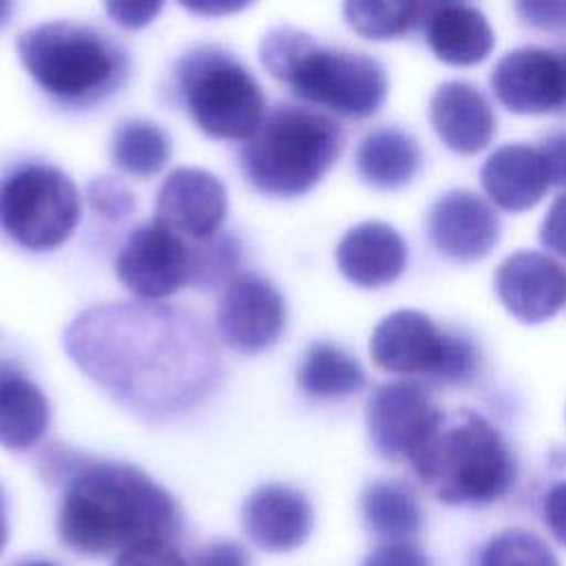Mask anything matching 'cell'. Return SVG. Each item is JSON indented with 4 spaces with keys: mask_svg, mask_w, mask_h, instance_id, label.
Here are the masks:
<instances>
[{
    "mask_svg": "<svg viewBox=\"0 0 566 566\" xmlns=\"http://www.w3.org/2000/svg\"><path fill=\"white\" fill-rule=\"evenodd\" d=\"M480 566H559L544 539L528 531L497 533L482 551Z\"/></svg>",
    "mask_w": 566,
    "mask_h": 566,
    "instance_id": "obj_29",
    "label": "cell"
},
{
    "mask_svg": "<svg viewBox=\"0 0 566 566\" xmlns=\"http://www.w3.org/2000/svg\"><path fill=\"white\" fill-rule=\"evenodd\" d=\"M360 566H431V559L411 542H385Z\"/></svg>",
    "mask_w": 566,
    "mask_h": 566,
    "instance_id": "obj_32",
    "label": "cell"
},
{
    "mask_svg": "<svg viewBox=\"0 0 566 566\" xmlns=\"http://www.w3.org/2000/svg\"><path fill=\"white\" fill-rule=\"evenodd\" d=\"M188 283L197 290H212L228 285L237 276V265L241 261L239 243L230 234H214L201 241L188 243Z\"/></svg>",
    "mask_w": 566,
    "mask_h": 566,
    "instance_id": "obj_28",
    "label": "cell"
},
{
    "mask_svg": "<svg viewBox=\"0 0 566 566\" xmlns=\"http://www.w3.org/2000/svg\"><path fill=\"white\" fill-rule=\"evenodd\" d=\"M420 159V146L409 133L396 126H380L358 142L354 166L365 184L396 190L416 177Z\"/></svg>",
    "mask_w": 566,
    "mask_h": 566,
    "instance_id": "obj_23",
    "label": "cell"
},
{
    "mask_svg": "<svg viewBox=\"0 0 566 566\" xmlns=\"http://www.w3.org/2000/svg\"><path fill=\"white\" fill-rule=\"evenodd\" d=\"M427 2H394V0H352L343 4L347 24L369 40L400 38L418 22H424Z\"/></svg>",
    "mask_w": 566,
    "mask_h": 566,
    "instance_id": "obj_27",
    "label": "cell"
},
{
    "mask_svg": "<svg viewBox=\"0 0 566 566\" xmlns=\"http://www.w3.org/2000/svg\"><path fill=\"white\" fill-rule=\"evenodd\" d=\"M407 263L402 237L382 221H363L349 228L336 245L340 274L358 287H382L396 281Z\"/></svg>",
    "mask_w": 566,
    "mask_h": 566,
    "instance_id": "obj_18",
    "label": "cell"
},
{
    "mask_svg": "<svg viewBox=\"0 0 566 566\" xmlns=\"http://www.w3.org/2000/svg\"><path fill=\"white\" fill-rule=\"evenodd\" d=\"M15 53L44 93L75 106L104 99L128 71V57L113 38L75 20H49L20 31Z\"/></svg>",
    "mask_w": 566,
    "mask_h": 566,
    "instance_id": "obj_5",
    "label": "cell"
},
{
    "mask_svg": "<svg viewBox=\"0 0 566 566\" xmlns=\"http://www.w3.org/2000/svg\"><path fill=\"white\" fill-rule=\"evenodd\" d=\"M491 88L513 113L566 111V51L539 46L509 51L491 73Z\"/></svg>",
    "mask_w": 566,
    "mask_h": 566,
    "instance_id": "obj_13",
    "label": "cell"
},
{
    "mask_svg": "<svg viewBox=\"0 0 566 566\" xmlns=\"http://www.w3.org/2000/svg\"><path fill=\"white\" fill-rule=\"evenodd\" d=\"M409 464L447 504H489L515 482V460L504 438L471 409L442 411Z\"/></svg>",
    "mask_w": 566,
    "mask_h": 566,
    "instance_id": "obj_4",
    "label": "cell"
},
{
    "mask_svg": "<svg viewBox=\"0 0 566 566\" xmlns=\"http://www.w3.org/2000/svg\"><path fill=\"white\" fill-rule=\"evenodd\" d=\"M424 35L433 55L453 66L478 64L493 49V31L484 13L464 2L429 4Z\"/></svg>",
    "mask_w": 566,
    "mask_h": 566,
    "instance_id": "obj_21",
    "label": "cell"
},
{
    "mask_svg": "<svg viewBox=\"0 0 566 566\" xmlns=\"http://www.w3.org/2000/svg\"><path fill=\"white\" fill-rule=\"evenodd\" d=\"M544 520L553 537L566 546V480L548 489L544 497Z\"/></svg>",
    "mask_w": 566,
    "mask_h": 566,
    "instance_id": "obj_37",
    "label": "cell"
},
{
    "mask_svg": "<svg viewBox=\"0 0 566 566\" xmlns=\"http://www.w3.org/2000/svg\"><path fill=\"white\" fill-rule=\"evenodd\" d=\"M427 389L416 380H391L367 400L365 422L376 451L389 460H411L440 418Z\"/></svg>",
    "mask_w": 566,
    "mask_h": 566,
    "instance_id": "obj_11",
    "label": "cell"
},
{
    "mask_svg": "<svg viewBox=\"0 0 566 566\" xmlns=\"http://www.w3.org/2000/svg\"><path fill=\"white\" fill-rule=\"evenodd\" d=\"M369 531L387 542H407L420 531L422 513L416 495L398 480H376L360 497Z\"/></svg>",
    "mask_w": 566,
    "mask_h": 566,
    "instance_id": "obj_25",
    "label": "cell"
},
{
    "mask_svg": "<svg viewBox=\"0 0 566 566\" xmlns=\"http://www.w3.org/2000/svg\"><path fill=\"white\" fill-rule=\"evenodd\" d=\"M7 535H9V531H7V515H4V493L0 489V553L7 544Z\"/></svg>",
    "mask_w": 566,
    "mask_h": 566,
    "instance_id": "obj_40",
    "label": "cell"
},
{
    "mask_svg": "<svg viewBox=\"0 0 566 566\" xmlns=\"http://www.w3.org/2000/svg\"><path fill=\"white\" fill-rule=\"evenodd\" d=\"M13 9H15V4H13V2H4V0H0V29L11 20Z\"/></svg>",
    "mask_w": 566,
    "mask_h": 566,
    "instance_id": "obj_41",
    "label": "cell"
},
{
    "mask_svg": "<svg viewBox=\"0 0 566 566\" xmlns=\"http://www.w3.org/2000/svg\"><path fill=\"white\" fill-rule=\"evenodd\" d=\"M188 241L159 219L137 226L124 241L115 272L139 301H159L188 283Z\"/></svg>",
    "mask_w": 566,
    "mask_h": 566,
    "instance_id": "obj_10",
    "label": "cell"
},
{
    "mask_svg": "<svg viewBox=\"0 0 566 566\" xmlns=\"http://www.w3.org/2000/svg\"><path fill=\"white\" fill-rule=\"evenodd\" d=\"M161 7V2H108L106 13L124 29H142L159 15Z\"/></svg>",
    "mask_w": 566,
    "mask_h": 566,
    "instance_id": "obj_36",
    "label": "cell"
},
{
    "mask_svg": "<svg viewBox=\"0 0 566 566\" xmlns=\"http://www.w3.org/2000/svg\"><path fill=\"white\" fill-rule=\"evenodd\" d=\"M495 290L502 305L517 321L542 323L566 303V272L551 256L522 250L500 263Z\"/></svg>",
    "mask_w": 566,
    "mask_h": 566,
    "instance_id": "obj_15",
    "label": "cell"
},
{
    "mask_svg": "<svg viewBox=\"0 0 566 566\" xmlns=\"http://www.w3.org/2000/svg\"><path fill=\"white\" fill-rule=\"evenodd\" d=\"M188 566H250V557L241 544L221 539L199 548Z\"/></svg>",
    "mask_w": 566,
    "mask_h": 566,
    "instance_id": "obj_34",
    "label": "cell"
},
{
    "mask_svg": "<svg viewBox=\"0 0 566 566\" xmlns=\"http://www.w3.org/2000/svg\"><path fill=\"white\" fill-rule=\"evenodd\" d=\"M24 566H53L49 562H33V564H24Z\"/></svg>",
    "mask_w": 566,
    "mask_h": 566,
    "instance_id": "obj_42",
    "label": "cell"
},
{
    "mask_svg": "<svg viewBox=\"0 0 566 566\" xmlns=\"http://www.w3.org/2000/svg\"><path fill=\"white\" fill-rule=\"evenodd\" d=\"M115 566H188V562L170 542L153 539L122 551Z\"/></svg>",
    "mask_w": 566,
    "mask_h": 566,
    "instance_id": "obj_31",
    "label": "cell"
},
{
    "mask_svg": "<svg viewBox=\"0 0 566 566\" xmlns=\"http://www.w3.org/2000/svg\"><path fill=\"white\" fill-rule=\"evenodd\" d=\"M539 241L544 248L566 256V192L551 203L539 226Z\"/></svg>",
    "mask_w": 566,
    "mask_h": 566,
    "instance_id": "obj_35",
    "label": "cell"
},
{
    "mask_svg": "<svg viewBox=\"0 0 566 566\" xmlns=\"http://www.w3.org/2000/svg\"><path fill=\"white\" fill-rule=\"evenodd\" d=\"M181 7H186L188 11H195V13H201V15H226V13H232V11H241L245 4L243 2H219V0H197V2H184Z\"/></svg>",
    "mask_w": 566,
    "mask_h": 566,
    "instance_id": "obj_39",
    "label": "cell"
},
{
    "mask_svg": "<svg viewBox=\"0 0 566 566\" xmlns=\"http://www.w3.org/2000/svg\"><path fill=\"white\" fill-rule=\"evenodd\" d=\"M241 524L259 548L285 553L307 539L314 513L303 491L287 484H265L243 502Z\"/></svg>",
    "mask_w": 566,
    "mask_h": 566,
    "instance_id": "obj_17",
    "label": "cell"
},
{
    "mask_svg": "<svg viewBox=\"0 0 566 566\" xmlns=\"http://www.w3.org/2000/svg\"><path fill=\"white\" fill-rule=\"evenodd\" d=\"M285 327V301L265 279L243 272L221 292L214 307V334L234 352L270 347Z\"/></svg>",
    "mask_w": 566,
    "mask_h": 566,
    "instance_id": "obj_12",
    "label": "cell"
},
{
    "mask_svg": "<svg viewBox=\"0 0 566 566\" xmlns=\"http://www.w3.org/2000/svg\"><path fill=\"white\" fill-rule=\"evenodd\" d=\"M539 153L548 170V181L555 186H566V130L548 135Z\"/></svg>",
    "mask_w": 566,
    "mask_h": 566,
    "instance_id": "obj_38",
    "label": "cell"
},
{
    "mask_svg": "<svg viewBox=\"0 0 566 566\" xmlns=\"http://www.w3.org/2000/svg\"><path fill=\"white\" fill-rule=\"evenodd\" d=\"M155 219L184 239L201 241L214 237L228 212L223 181L203 168H172L157 190Z\"/></svg>",
    "mask_w": 566,
    "mask_h": 566,
    "instance_id": "obj_14",
    "label": "cell"
},
{
    "mask_svg": "<svg viewBox=\"0 0 566 566\" xmlns=\"http://www.w3.org/2000/svg\"><path fill=\"white\" fill-rule=\"evenodd\" d=\"M371 360L391 374L431 376L440 382H467L480 367L475 345L440 329L427 314L398 310L387 314L369 338Z\"/></svg>",
    "mask_w": 566,
    "mask_h": 566,
    "instance_id": "obj_9",
    "label": "cell"
},
{
    "mask_svg": "<svg viewBox=\"0 0 566 566\" xmlns=\"http://www.w3.org/2000/svg\"><path fill=\"white\" fill-rule=\"evenodd\" d=\"M82 199L73 179L49 164H24L0 179V228L27 250H53L75 230Z\"/></svg>",
    "mask_w": 566,
    "mask_h": 566,
    "instance_id": "obj_8",
    "label": "cell"
},
{
    "mask_svg": "<svg viewBox=\"0 0 566 566\" xmlns=\"http://www.w3.org/2000/svg\"><path fill=\"white\" fill-rule=\"evenodd\" d=\"M298 387L314 398H345L365 387L360 363L334 343L316 340L298 365Z\"/></svg>",
    "mask_w": 566,
    "mask_h": 566,
    "instance_id": "obj_24",
    "label": "cell"
},
{
    "mask_svg": "<svg viewBox=\"0 0 566 566\" xmlns=\"http://www.w3.org/2000/svg\"><path fill=\"white\" fill-rule=\"evenodd\" d=\"M86 195L91 208L108 221H119L135 210V195L119 179L108 175L95 177L88 184Z\"/></svg>",
    "mask_w": 566,
    "mask_h": 566,
    "instance_id": "obj_30",
    "label": "cell"
},
{
    "mask_svg": "<svg viewBox=\"0 0 566 566\" xmlns=\"http://www.w3.org/2000/svg\"><path fill=\"white\" fill-rule=\"evenodd\" d=\"M51 407L42 389L9 360H0V447L24 451L46 431Z\"/></svg>",
    "mask_w": 566,
    "mask_h": 566,
    "instance_id": "obj_22",
    "label": "cell"
},
{
    "mask_svg": "<svg viewBox=\"0 0 566 566\" xmlns=\"http://www.w3.org/2000/svg\"><path fill=\"white\" fill-rule=\"evenodd\" d=\"M179 97L197 124L217 139H248L265 115L261 84L232 53L201 44L184 53L175 66Z\"/></svg>",
    "mask_w": 566,
    "mask_h": 566,
    "instance_id": "obj_7",
    "label": "cell"
},
{
    "mask_svg": "<svg viewBox=\"0 0 566 566\" xmlns=\"http://www.w3.org/2000/svg\"><path fill=\"white\" fill-rule=\"evenodd\" d=\"M429 122L436 135L455 153L473 155L489 146L495 117L484 95L469 82L440 84L429 99Z\"/></svg>",
    "mask_w": 566,
    "mask_h": 566,
    "instance_id": "obj_19",
    "label": "cell"
},
{
    "mask_svg": "<svg viewBox=\"0 0 566 566\" xmlns=\"http://www.w3.org/2000/svg\"><path fill=\"white\" fill-rule=\"evenodd\" d=\"M345 144L340 126L312 108L276 104L241 146L245 179L263 195L298 197L334 166Z\"/></svg>",
    "mask_w": 566,
    "mask_h": 566,
    "instance_id": "obj_6",
    "label": "cell"
},
{
    "mask_svg": "<svg viewBox=\"0 0 566 566\" xmlns=\"http://www.w3.org/2000/svg\"><path fill=\"white\" fill-rule=\"evenodd\" d=\"M42 460L49 473L64 478L57 533L75 553H122L153 539L170 542L175 535L177 504L142 469L84 458L64 447H51Z\"/></svg>",
    "mask_w": 566,
    "mask_h": 566,
    "instance_id": "obj_2",
    "label": "cell"
},
{
    "mask_svg": "<svg viewBox=\"0 0 566 566\" xmlns=\"http://www.w3.org/2000/svg\"><path fill=\"white\" fill-rule=\"evenodd\" d=\"M480 181L489 199L509 212L533 208L551 186L539 148L526 144H506L491 153Z\"/></svg>",
    "mask_w": 566,
    "mask_h": 566,
    "instance_id": "obj_20",
    "label": "cell"
},
{
    "mask_svg": "<svg viewBox=\"0 0 566 566\" xmlns=\"http://www.w3.org/2000/svg\"><path fill=\"white\" fill-rule=\"evenodd\" d=\"M265 71L296 97L345 117H369L387 97V75L378 60L316 42L296 27H274L259 44Z\"/></svg>",
    "mask_w": 566,
    "mask_h": 566,
    "instance_id": "obj_3",
    "label": "cell"
},
{
    "mask_svg": "<svg viewBox=\"0 0 566 566\" xmlns=\"http://www.w3.org/2000/svg\"><path fill=\"white\" fill-rule=\"evenodd\" d=\"M431 243L455 261L486 256L500 239V219L493 208L469 190L442 195L427 214Z\"/></svg>",
    "mask_w": 566,
    "mask_h": 566,
    "instance_id": "obj_16",
    "label": "cell"
},
{
    "mask_svg": "<svg viewBox=\"0 0 566 566\" xmlns=\"http://www.w3.org/2000/svg\"><path fill=\"white\" fill-rule=\"evenodd\" d=\"M170 137L150 119H124L111 137L113 164L130 177H153L170 159Z\"/></svg>",
    "mask_w": 566,
    "mask_h": 566,
    "instance_id": "obj_26",
    "label": "cell"
},
{
    "mask_svg": "<svg viewBox=\"0 0 566 566\" xmlns=\"http://www.w3.org/2000/svg\"><path fill=\"white\" fill-rule=\"evenodd\" d=\"M515 11L524 22L537 29L566 31V0L564 2L524 0V2H515Z\"/></svg>",
    "mask_w": 566,
    "mask_h": 566,
    "instance_id": "obj_33",
    "label": "cell"
},
{
    "mask_svg": "<svg viewBox=\"0 0 566 566\" xmlns=\"http://www.w3.org/2000/svg\"><path fill=\"white\" fill-rule=\"evenodd\" d=\"M69 358L135 416L179 418L223 378L217 336L192 310L113 301L80 312L62 334Z\"/></svg>",
    "mask_w": 566,
    "mask_h": 566,
    "instance_id": "obj_1",
    "label": "cell"
}]
</instances>
